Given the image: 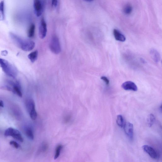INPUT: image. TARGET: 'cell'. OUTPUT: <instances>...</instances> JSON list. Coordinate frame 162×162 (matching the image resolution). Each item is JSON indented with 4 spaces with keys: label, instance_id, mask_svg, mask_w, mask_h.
Here are the masks:
<instances>
[{
    "label": "cell",
    "instance_id": "6da1fadb",
    "mask_svg": "<svg viewBox=\"0 0 162 162\" xmlns=\"http://www.w3.org/2000/svg\"><path fill=\"white\" fill-rule=\"evenodd\" d=\"M10 35L14 43L25 52H29L35 47V43L33 41L23 39L13 33H10Z\"/></svg>",
    "mask_w": 162,
    "mask_h": 162
},
{
    "label": "cell",
    "instance_id": "7a4b0ae2",
    "mask_svg": "<svg viewBox=\"0 0 162 162\" xmlns=\"http://www.w3.org/2000/svg\"><path fill=\"white\" fill-rule=\"evenodd\" d=\"M0 66L4 72L10 77L15 78L17 76L18 71L16 67L6 59L0 58Z\"/></svg>",
    "mask_w": 162,
    "mask_h": 162
},
{
    "label": "cell",
    "instance_id": "3957f363",
    "mask_svg": "<svg viewBox=\"0 0 162 162\" xmlns=\"http://www.w3.org/2000/svg\"><path fill=\"white\" fill-rule=\"evenodd\" d=\"M6 87L8 90L13 92L20 97H22L21 87L18 82L15 83L11 81H8Z\"/></svg>",
    "mask_w": 162,
    "mask_h": 162
},
{
    "label": "cell",
    "instance_id": "277c9868",
    "mask_svg": "<svg viewBox=\"0 0 162 162\" xmlns=\"http://www.w3.org/2000/svg\"><path fill=\"white\" fill-rule=\"evenodd\" d=\"M49 47L51 51L56 54H58L61 52L60 42L58 38L56 36L53 37L51 39Z\"/></svg>",
    "mask_w": 162,
    "mask_h": 162
},
{
    "label": "cell",
    "instance_id": "5b68a950",
    "mask_svg": "<svg viewBox=\"0 0 162 162\" xmlns=\"http://www.w3.org/2000/svg\"><path fill=\"white\" fill-rule=\"evenodd\" d=\"M4 134L6 136H11L20 142H23V139L20 131L13 128H8L5 131Z\"/></svg>",
    "mask_w": 162,
    "mask_h": 162
},
{
    "label": "cell",
    "instance_id": "8992f818",
    "mask_svg": "<svg viewBox=\"0 0 162 162\" xmlns=\"http://www.w3.org/2000/svg\"><path fill=\"white\" fill-rule=\"evenodd\" d=\"M143 150L153 159H157L159 157V153L154 149L148 145H144L142 147Z\"/></svg>",
    "mask_w": 162,
    "mask_h": 162
},
{
    "label": "cell",
    "instance_id": "52a82bcc",
    "mask_svg": "<svg viewBox=\"0 0 162 162\" xmlns=\"http://www.w3.org/2000/svg\"><path fill=\"white\" fill-rule=\"evenodd\" d=\"M47 32V24L44 18L41 20L39 27V36L41 39H44L46 35Z\"/></svg>",
    "mask_w": 162,
    "mask_h": 162
},
{
    "label": "cell",
    "instance_id": "ba28073f",
    "mask_svg": "<svg viewBox=\"0 0 162 162\" xmlns=\"http://www.w3.org/2000/svg\"><path fill=\"white\" fill-rule=\"evenodd\" d=\"M124 126V132L128 137L131 140L133 138V125L129 122L126 123Z\"/></svg>",
    "mask_w": 162,
    "mask_h": 162
},
{
    "label": "cell",
    "instance_id": "9c48e42d",
    "mask_svg": "<svg viewBox=\"0 0 162 162\" xmlns=\"http://www.w3.org/2000/svg\"><path fill=\"white\" fill-rule=\"evenodd\" d=\"M34 8L36 15L38 17L40 16L43 11V5L41 0H34Z\"/></svg>",
    "mask_w": 162,
    "mask_h": 162
},
{
    "label": "cell",
    "instance_id": "30bf717a",
    "mask_svg": "<svg viewBox=\"0 0 162 162\" xmlns=\"http://www.w3.org/2000/svg\"><path fill=\"white\" fill-rule=\"evenodd\" d=\"M122 87L125 90L136 91L138 89L136 84L131 81H127L124 83L122 85Z\"/></svg>",
    "mask_w": 162,
    "mask_h": 162
},
{
    "label": "cell",
    "instance_id": "8fae6325",
    "mask_svg": "<svg viewBox=\"0 0 162 162\" xmlns=\"http://www.w3.org/2000/svg\"><path fill=\"white\" fill-rule=\"evenodd\" d=\"M26 106L29 114L36 111L35 102L32 99L27 100L26 102Z\"/></svg>",
    "mask_w": 162,
    "mask_h": 162
},
{
    "label": "cell",
    "instance_id": "7c38bea8",
    "mask_svg": "<svg viewBox=\"0 0 162 162\" xmlns=\"http://www.w3.org/2000/svg\"><path fill=\"white\" fill-rule=\"evenodd\" d=\"M113 33L116 40L121 42L125 41V37L120 31L115 29L113 30Z\"/></svg>",
    "mask_w": 162,
    "mask_h": 162
},
{
    "label": "cell",
    "instance_id": "4fadbf2b",
    "mask_svg": "<svg viewBox=\"0 0 162 162\" xmlns=\"http://www.w3.org/2000/svg\"><path fill=\"white\" fill-rule=\"evenodd\" d=\"M150 54L154 62L158 63L160 61V56L157 50L155 49H152L150 51Z\"/></svg>",
    "mask_w": 162,
    "mask_h": 162
},
{
    "label": "cell",
    "instance_id": "5bb4252c",
    "mask_svg": "<svg viewBox=\"0 0 162 162\" xmlns=\"http://www.w3.org/2000/svg\"><path fill=\"white\" fill-rule=\"evenodd\" d=\"M5 19V3L4 1L0 2V21L4 20Z\"/></svg>",
    "mask_w": 162,
    "mask_h": 162
},
{
    "label": "cell",
    "instance_id": "9a60e30c",
    "mask_svg": "<svg viewBox=\"0 0 162 162\" xmlns=\"http://www.w3.org/2000/svg\"><path fill=\"white\" fill-rule=\"evenodd\" d=\"M38 56V51L36 50L30 54L28 56V57L31 62L32 63H34L37 60Z\"/></svg>",
    "mask_w": 162,
    "mask_h": 162
},
{
    "label": "cell",
    "instance_id": "2e32d148",
    "mask_svg": "<svg viewBox=\"0 0 162 162\" xmlns=\"http://www.w3.org/2000/svg\"><path fill=\"white\" fill-rule=\"evenodd\" d=\"M156 120L155 116L152 114H150L147 119V124L149 127H151L154 123Z\"/></svg>",
    "mask_w": 162,
    "mask_h": 162
},
{
    "label": "cell",
    "instance_id": "e0dca14e",
    "mask_svg": "<svg viewBox=\"0 0 162 162\" xmlns=\"http://www.w3.org/2000/svg\"><path fill=\"white\" fill-rule=\"evenodd\" d=\"M35 25L34 24L31 25L28 31V35L29 38H32L35 35Z\"/></svg>",
    "mask_w": 162,
    "mask_h": 162
},
{
    "label": "cell",
    "instance_id": "ac0fdd59",
    "mask_svg": "<svg viewBox=\"0 0 162 162\" xmlns=\"http://www.w3.org/2000/svg\"><path fill=\"white\" fill-rule=\"evenodd\" d=\"M25 134L27 137L30 139L33 140L34 139V135L32 130L30 128H27L25 129Z\"/></svg>",
    "mask_w": 162,
    "mask_h": 162
},
{
    "label": "cell",
    "instance_id": "d6986e66",
    "mask_svg": "<svg viewBox=\"0 0 162 162\" xmlns=\"http://www.w3.org/2000/svg\"><path fill=\"white\" fill-rule=\"evenodd\" d=\"M132 8L131 5L130 4H127L124 7L123 12L126 15H129L132 12Z\"/></svg>",
    "mask_w": 162,
    "mask_h": 162
},
{
    "label": "cell",
    "instance_id": "ffe728a7",
    "mask_svg": "<svg viewBox=\"0 0 162 162\" xmlns=\"http://www.w3.org/2000/svg\"><path fill=\"white\" fill-rule=\"evenodd\" d=\"M117 125L121 127H123L124 126V119L121 115H119L117 116Z\"/></svg>",
    "mask_w": 162,
    "mask_h": 162
},
{
    "label": "cell",
    "instance_id": "44dd1931",
    "mask_svg": "<svg viewBox=\"0 0 162 162\" xmlns=\"http://www.w3.org/2000/svg\"><path fill=\"white\" fill-rule=\"evenodd\" d=\"M63 146L61 145H59L57 147L56 150L55 156H54V159L56 160L57 159L59 155H60L61 151L63 148Z\"/></svg>",
    "mask_w": 162,
    "mask_h": 162
},
{
    "label": "cell",
    "instance_id": "7402d4cb",
    "mask_svg": "<svg viewBox=\"0 0 162 162\" xmlns=\"http://www.w3.org/2000/svg\"><path fill=\"white\" fill-rule=\"evenodd\" d=\"M10 144L16 149H19L20 147V145L17 142L13 141H10Z\"/></svg>",
    "mask_w": 162,
    "mask_h": 162
},
{
    "label": "cell",
    "instance_id": "603a6c76",
    "mask_svg": "<svg viewBox=\"0 0 162 162\" xmlns=\"http://www.w3.org/2000/svg\"><path fill=\"white\" fill-rule=\"evenodd\" d=\"M101 78L102 80L104 81L106 85H108L109 84L110 81L105 76H102Z\"/></svg>",
    "mask_w": 162,
    "mask_h": 162
},
{
    "label": "cell",
    "instance_id": "cb8c5ba5",
    "mask_svg": "<svg viewBox=\"0 0 162 162\" xmlns=\"http://www.w3.org/2000/svg\"><path fill=\"white\" fill-rule=\"evenodd\" d=\"M48 144L46 143H44L42 146L41 149L43 152H45L48 149Z\"/></svg>",
    "mask_w": 162,
    "mask_h": 162
},
{
    "label": "cell",
    "instance_id": "d4e9b609",
    "mask_svg": "<svg viewBox=\"0 0 162 162\" xmlns=\"http://www.w3.org/2000/svg\"><path fill=\"white\" fill-rule=\"evenodd\" d=\"M58 0H52V4L53 6L56 7L57 5Z\"/></svg>",
    "mask_w": 162,
    "mask_h": 162
},
{
    "label": "cell",
    "instance_id": "484cf974",
    "mask_svg": "<svg viewBox=\"0 0 162 162\" xmlns=\"http://www.w3.org/2000/svg\"><path fill=\"white\" fill-rule=\"evenodd\" d=\"M4 106V104L2 100H0V107H3Z\"/></svg>",
    "mask_w": 162,
    "mask_h": 162
},
{
    "label": "cell",
    "instance_id": "4316f807",
    "mask_svg": "<svg viewBox=\"0 0 162 162\" xmlns=\"http://www.w3.org/2000/svg\"><path fill=\"white\" fill-rule=\"evenodd\" d=\"M2 54L3 55V56H5V55H7V52L6 51H3V52H2Z\"/></svg>",
    "mask_w": 162,
    "mask_h": 162
},
{
    "label": "cell",
    "instance_id": "83f0119b",
    "mask_svg": "<svg viewBox=\"0 0 162 162\" xmlns=\"http://www.w3.org/2000/svg\"><path fill=\"white\" fill-rule=\"evenodd\" d=\"M84 1L88 2H90L93 1V0H84Z\"/></svg>",
    "mask_w": 162,
    "mask_h": 162
}]
</instances>
